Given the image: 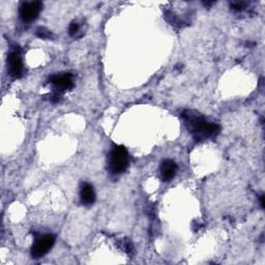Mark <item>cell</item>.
<instances>
[{
  "label": "cell",
  "instance_id": "6",
  "mask_svg": "<svg viewBox=\"0 0 265 265\" xmlns=\"http://www.w3.org/2000/svg\"><path fill=\"white\" fill-rule=\"evenodd\" d=\"M50 83L56 88V90L61 92L64 90H69L73 87V76L71 74H56L53 75L49 79Z\"/></svg>",
  "mask_w": 265,
  "mask_h": 265
},
{
  "label": "cell",
  "instance_id": "8",
  "mask_svg": "<svg viewBox=\"0 0 265 265\" xmlns=\"http://www.w3.org/2000/svg\"><path fill=\"white\" fill-rule=\"evenodd\" d=\"M80 199L84 205H91L96 201V193H94L93 186L90 184L83 183L80 188Z\"/></svg>",
  "mask_w": 265,
  "mask_h": 265
},
{
  "label": "cell",
  "instance_id": "5",
  "mask_svg": "<svg viewBox=\"0 0 265 265\" xmlns=\"http://www.w3.org/2000/svg\"><path fill=\"white\" fill-rule=\"evenodd\" d=\"M7 66L8 73L14 78H20L23 75V63L20 57V54L14 51L8 54L7 57Z\"/></svg>",
  "mask_w": 265,
  "mask_h": 265
},
{
  "label": "cell",
  "instance_id": "9",
  "mask_svg": "<svg viewBox=\"0 0 265 265\" xmlns=\"http://www.w3.org/2000/svg\"><path fill=\"white\" fill-rule=\"evenodd\" d=\"M36 35L39 36L40 39L48 40L51 37V32L49 30H47L46 28H39V29L36 30Z\"/></svg>",
  "mask_w": 265,
  "mask_h": 265
},
{
  "label": "cell",
  "instance_id": "13",
  "mask_svg": "<svg viewBox=\"0 0 265 265\" xmlns=\"http://www.w3.org/2000/svg\"><path fill=\"white\" fill-rule=\"evenodd\" d=\"M264 199H265V197L262 195L260 198H259V201H260V205H261V207L262 208H264Z\"/></svg>",
  "mask_w": 265,
  "mask_h": 265
},
{
  "label": "cell",
  "instance_id": "4",
  "mask_svg": "<svg viewBox=\"0 0 265 265\" xmlns=\"http://www.w3.org/2000/svg\"><path fill=\"white\" fill-rule=\"evenodd\" d=\"M43 8V3L40 1H31V2H23L20 5L19 14L20 18L24 22H32L39 17Z\"/></svg>",
  "mask_w": 265,
  "mask_h": 265
},
{
  "label": "cell",
  "instance_id": "10",
  "mask_svg": "<svg viewBox=\"0 0 265 265\" xmlns=\"http://www.w3.org/2000/svg\"><path fill=\"white\" fill-rule=\"evenodd\" d=\"M79 31V24L77 23H72L69 27V33L71 36H75Z\"/></svg>",
  "mask_w": 265,
  "mask_h": 265
},
{
  "label": "cell",
  "instance_id": "12",
  "mask_svg": "<svg viewBox=\"0 0 265 265\" xmlns=\"http://www.w3.org/2000/svg\"><path fill=\"white\" fill-rule=\"evenodd\" d=\"M50 101H51L52 103H57V102H59V101H60V94L57 93V92L54 93L53 96H51Z\"/></svg>",
  "mask_w": 265,
  "mask_h": 265
},
{
  "label": "cell",
  "instance_id": "1",
  "mask_svg": "<svg viewBox=\"0 0 265 265\" xmlns=\"http://www.w3.org/2000/svg\"><path fill=\"white\" fill-rule=\"evenodd\" d=\"M186 126L192 132L197 141H202L215 136L220 131V127L213 122L206 120L195 111H186L183 114Z\"/></svg>",
  "mask_w": 265,
  "mask_h": 265
},
{
  "label": "cell",
  "instance_id": "11",
  "mask_svg": "<svg viewBox=\"0 0 265 265\" xmlns=\"http://www.w3.org/2000/svg\"><path fill=\"white\" fill-rule=\"evenodd\" d=\"M231 8L234 9V11L239 12V11H241V9L243 8V3H241V2H234V3L231 4Z\"/></svg>",
  "mask_w": 265,
  "mask_h": 265
},
{
  "label": "cell",
  "instance_id": "2",
  "mask_svg": "<svg viewBox=\"0 0 265 265\" xmlns=\"http://www.w3.org/2000/svg\"><path fill=\"white\" fill-rule=\"evenodd\" d=\"M129 166V153L125 146L113 147L108 158V170L112 174L124 173Z\"/></svg>",
  "mask_w": 265,
  "mask_h": 265
},
{
  "label": "cell",
  "instance_id": "3",
  "mask_svg": "<svg viewBox=\"0 0 265 265\" xmlns=\"http://www.w3.org/2000/svg\"><path fill=\"white\" fill-rule=\"evenodd\" d=\"M55 243V238L52 234H46L37 238L31 248V256L34 259L42 258L48 253Z\"/></svg>",
  "mask_w": 265,
  "mask_h": 265
},
{
  "label": "cell",
  "instance_id": "7",
  "mask_svg": "<svg viewBox=\"0 0 265 265\" xmlns=\"http://www.w3.org/2000/svg\"><path fill=\"white\" fill-rule=\"evenodd\" d=\"M177 164L172 159H165L164 162L160 164L159 172L160 176H162L163 181L169 182L176 175L177 173Z\"/></svg>",
  "mask_w": 265,
  "mask_h": 265
}]
</instances>
